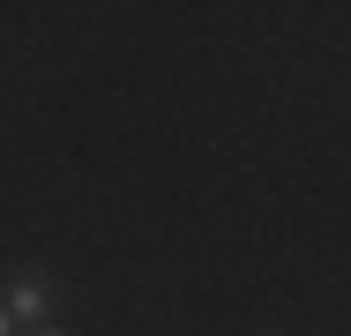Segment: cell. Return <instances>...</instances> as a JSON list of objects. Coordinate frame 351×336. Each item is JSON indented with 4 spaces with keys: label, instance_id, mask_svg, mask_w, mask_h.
<instances>
[{
    "label": "cell",
    "instance_id": "cell-1",
    "mask_svg": "<svg viewBox=\"0 0 351 336\" xmlns=\"http://www.w3.org/2000/svg\"><path fill=\"white\" fill-rule=\"evenodd\" d=\"M0 299H8V314H15L23 329H53V314H60V276H45V269H15V276L0 284Z\"/></svg>",
    "mask_w": 351,
    "mask_h": 336
},
{
    "label": "cell",
    "instance_id": "cell-2",
    "mask_svg": "<svg viewBox=\"0 0 351 336\" xmlns=\"http://www.w3.org/2000/svg\"><path fill=\"white\" fill-rule=\"evenodd\" d=\"M0 336H23V322L8 314V299H0Z\"/></svg>",
    "mask_w": 351,
    "mask_h": 336
},
{
    "label": "cell",
    "instance_id": "cell-3",
    "mask_svg": "<svg viewBox=\"0 0 351 336\" xmlns=\"http://www.w3.org/2000/svg\"><path fill=\"white\" fill-rule=\"evenodd\" d=\"M23 336H68V329H60V322H53V329H23Z\"/></svg>",
    "mask_w": 351,
    "mask_h": 336
}]
</instances>
